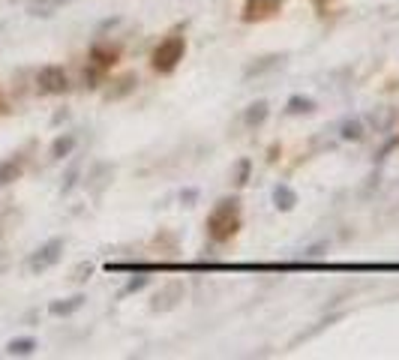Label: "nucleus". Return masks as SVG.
I'll use <instances>...</instances> for the list:
<instances>
[{
	"instance_id": "obj_1",
	"label": "nucleus",
	"mask_w": 399,
	"mask_h": 360,
	"mask_svg": "<svg viewBox=\"0 0 399 360\" xmlns=\"http://www.w3.org/2000/svg\"><path fill=\"white\" fill-rule=\"evenodd\" d=\"M240 228V204L237 199H222L207 216V234L213 237L216 243H226L237 234Z\"/></svg>"
},
{
	"instance_id": "obj_2",
	"label": "nucleus",
	"mask_w": 399,
	"mask_h": 360,
	"mask_svg": "<svg viewBox=\"0 0 399 360\" xmlns=\"http://www.w3.org/2000/svg\"><path fill=\"white\" fill-rule=\"evenodd\" d=\"M184 54H186V39L184 36L162 39V43L156 45V52H153V69L156 72H174V69H177V63L184 60Z\"/></svg>"
},
{
	"instance_id": "obj_3",
	"label": "nucleus",
	"mask_w": 399,
	"mask_h": 360,
	"mask_svg": "<svg viewBox=\"0 0 399 360\" xmlns=\"http://www.w3.org/2000/svg\"><path fill=\"white\" fill-rule=\"evenodd\" d=\"M61 256H63V240H61V237H54V240L43 243V247L33 252L30 261H28L30 273H45L48 267H54L57 261H61Z\"/></svg>"
},
{
	"instance_id": "obj_4",
	"label": "nucleus",
	"mask_w": 399,
	"mask_h": 360,
	"mask_svg": "<svg viewBox=\"0 0 399 360\" xmlns=\"http://www.w3.org/2000/svg\"><path fill=\"white\" fill-rule=\"evenodd\" d=\"M36 85L43 93H63L69 87V78H66L63 67H43L36 72Z\"/></svg>"
},
{
	"instance_id": "obj_5",
	"label": "nucleus",
	"mask_w": 399,
	"mask_h": 360,
	"mask_svg": "<svg viewBox=\"0 0 399 360\" xmlns=\"http://www.w3.org/2000/svg\"><path fill=\"white\" fill-rule=\"evenodd\" d=\"M282 0H246L244 6V19L246 21H261V19H270L273 12H279Z\"/></svg>"
},
{
	"instance_id": "obj_6",
	"label": "nucleus",
	"mask_w": 399,
	"mask_h": 360,
	"mask_svg": "<svg viewBox=\"0 0 399 360\" xmlns=\"http://www.w3.org/2000/svg\"><path fill=\"white\" fill-rule=\"evenodd\" d=\"M177 300H184V285H180V282H169L153 297V313H169V309L177 306Z\"/></svg>"
},
{
	"instance_id": "obj_7",
	"label": "nucleus",
	"mask_w": 399,
	"mask_h": 360,
	"mask_svg": "<svg viewBox=\"0 0 399 360\" xmlns=\"http://www.w3.org/2000/svg\"><path fill=\"white\" fill-rule=\"evenodd\" d=\"M114 60H118V52H114V48H103V45H96L94 52H90V69H94V72H105V69H111V67H114Z\"/></svg>"
},
{
	"instance_id": "obj_8",
	"label": "nucleus",
	"mask_w": 399,
	"mask_h": 360,
	"mask_svg": "<svg viewBox=\"0 0 399 360\" xmlns=\"http://www.w3.org/2000/svg\"><path fill=\"white\" fill-rule=\"evenodd\" d=\"M21 171H24L21 157H10V159L0 162V190H3V186H10L12 180H19Z\"/></svg>"
},
{
	"instance_id": "obj_9",
	"label": "nucleus",
	"mask_w": 399,
	"mask_h": 360,
	"mask_svg": "<svg viewBox=\"0 0 399 360\" xmlns=\"http://www.w3.org/2000/svg\"><path fill=\"white\" fill-rule=\"evenodd\" d=\"M268 114H270L268 102H264V100H259V102L246 105V111H244V124H246L249 129H255V126H261L264 120H268Z\"/></svg>"
},
{
	"instance_id": "obj_10",
	"label": "nucleus",
	"mask_w": 399,
	"mask_h": 360,
	"mask_svg": "<svg viewBox=\"0 0 399 360\" xmlns=\"http://www.w3.org/2000/svg\"><path fill=\"white\" fill-rule=\"evenodd\" d=\"M273 204H277V210H294V204H297V192L292 190L288 183H279V186H273Z\"/></svg>"
},
{
	"instance_id": "obj_11",
	"label": "nucleus",
	"mask_w": 399,
	"mask_h": 360,
	"mask_svg": "<svg viewBox=\"0 0 399 360\" xmlns=\"http://www.w3.org/2000/svg\"><path fill=\"white\" fill-rule=\"evenodd\" d=\"M85 306V294H76V297H66V300H54L52 306H48V313L52 315H72V313H78V309Z\"/></svg>"
},
{
	"instance_id": "obj_12",
	"label": "nucleus",
	"mask_w": 399,
	"mask_h": 360,
	"mask_svg": "<svg viewBox=\"0 0 399 360\" xmlns=\"http://www.w3.org/2000/svg\"><path fill=\"white\" fill-rule=\"evenodd\" d=\"M76 144H78V138L72 135V133L57 135V138H54V144H52V159H63V157H69V153L76 150Z\"/></svg>"
},
{
	"instance_id": "obj_13",
	"label": "nucleus",
	"mask_w": 399,
	"mask_h": 360,
	"mask_svg": "<svg viewBox=\"0 0 399 360\" xmlns=\"http://www.w3.org/2000/svg\"><path fill=\"white\" fill-rule=\"evenodd\" d=\"M339 135H343L345 142H360L363 138V120H357V117L345 120V124L339 126Z\"/></svg>"
},
{
	"instance_id": "obj_14",
	"label": "nucleus",
	"mask_w": 399,
	"mask_h": 360,
	"mask_svg": "<svg viewBox=\"0 0 399 360\" xmlns=\"http://www.w3.org/2000/svg\"><path fill=\"white\" fill-rule=\"evenodd\" d=\"M282 60V54H268V57H261V63H252V67H246V72L244 76L246 78H252V76H261V72H268V69H273L277 63Z\"/></svg>"
},
{
	"instance_id": "obj_15",
	"label": "nucleus",
	"mask_w": 399,
	"mask_h": 360,
	"mask_svg": "<svg viewBox=\"0 0 399 360\" xmlns=\"http://www.w3.org/2000/svg\"><path fill=\"white\" fill-rule=\"evenodd\" d=\"M315 109V102L310 100V96H292V100L285 102V111L288 114H310Z\"/></svg>"
},
{
	"instance_id": "obj_16",
	"label": "nucleus",
	"mask_w": 399,
	"mask_h": 360,
	"mask_svg": "<svg viewBox=\"0 0 399 360\" xmlns=\"http://www.w3.org/2000/svg\"><path fill=\"white\" fill-rule=\"evenodd\" d=\"M33 348H36V342H33L30 337L12 339L10 346H6V351H10V355H15V357H28V355H33Z\"/></svg>"
},
{
	"instance_id": "obj_17",
	"label": "nucleus",
	"mask_w": 399,
	"mask_h": 360,
	"mask_svg": "<svg viewBox=\"0 0 399 360\" xmlns=\"http://www.w3.org/2000/svg\"><path fill=\"white\" fill-rule=\"evenodd\" d=\"M118 90H108V100H120V96H127L132 87H136V76H127V78H120L118 81Z\"/></svg>"
},
{
	"instance_id": "obj_18",
	"label": "nucleus",
	"mask_w": 399,
	"mask_h": 360,
	"mask_svg": "<svg viewBox=\"0 0 399 360\" xmlns=\"http://www.w3.org/2000/svg\"><path fill=\"white\" fill-rule=\"evenodd\" d=\"M390 117H393V111H378V114L372 111V114H369V124L376 126V129H385V126L390 124Z\"/></svg>"
},
{
	"instance_id": "obj_19",
	"label": "nucleus",
	"mask_w": 399,
	"mask_h": 360,
	"mask_svg": "<svg viewBox=\"0 0 399 360\" xmlns=\"http://www.w3.org/2000/svg\"><path fill=\"white\" fill-rule=\"evenodd\" d=\"M144 285H147V276H138V280H129V285L120 291V297H127V294H132V291H141V289H144Z\"/></svg>"
},
{
	"instance_id": "obj_20",
	"label": "nucleus",
	"mask_w": 399,
	"mask_h": 360,
	"mask_svg": "<svg viewBox=\"0 0 399 360\" xmlns=\"http://www.w3.org/2000/svg\"><path fill=\"white\" fill-rule=\"evenodd\" d=\"M246 175H249V162L244 159V162H240V166H237V183H240V186L246 183Z\"/></svg>"
}]
</instances>
